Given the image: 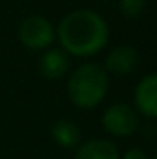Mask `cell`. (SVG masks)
Here are the masks:
<instances>
[{
    "label": "cell",
    "mask_w": 157,
    "mask_h": 159,
    "mask_svg": "<svg viewBox=\"0 0 157 159\" xmlns=\"http://www.w3.org/2000/svg\"><path fill=\"white\" fill-rule=\"evenodd\" d=\"M54 37H56L54 26L50 24V20H46L44 17H39V15L26 17L19 26V39L24 46L32 50L48 48L54 43Z\"/></svg>",
    "instance_id": "3957f363"
},
{
    "label": "cell",
    "mask_w": 157,
    "mask_h": 159,
    "mask_svg": "<svg viewBox=\"0 0 157 159\" xmlns=\"http://www.w3.org/2000/svg\"><path fill=\"white\" fill-rule=\"evenodd\" d=\"M102 122H104V128L117 137H128L135 133L139 128V117L133 111V107H129L128 104L109 106L102 117Z\"/></svg>",
    "instance_id": "277c9868"
},
{
    "label": "cell",
    "mask_w": 157,
    "mask_h": 159,
    "mask_svg": "<svg viewBox=\"0 0 157 159\" xmlns=\"http://www.w3.org/2000/svg\"><path fill=\"white\" fill-rule=\"evenodd\" d=\"M135 106L148 119L157 117V76L148 74L135 89Z\"/></svg>",
    "instance_id": "8992f818"
},
{
    "label": "cell",
    "mask_w": 157,
    "mask_h": 159,
    "mask_svg": "<svg viewBox=\"0 0 157 159\" xmlns=\"http://www.w3.org/2000/svg\"><path fill=\"white\" fill-rule=\"evenodd\" d=\"M146 7V0H120V9L126 17L135 19L139 17Z\"/></svg>",
    "instance_id": "30bf717a"
},
{
    "label": "cell",
    "mask_w": 157,
    "mask_h": 159,
    "mask_svg": "<svg viewBox=\"0 0 157 159\" xmlns=\"http://www.w3.org/2000/svg\"><path fill=\"white\" fill-rule=\"evenodd\" d=\"M139 61H141V56H139L137 48H133L129 44H122L109 52V56L105 57L104 69H105V72H111L115 76H128L137 69Z\"/></svg>",
    "instance_id": "5b68a950"
},
{
    "label": "cell",
    "mask_w": 157,
    "mask_h": 159,
    "mask_svg": "<svg viewBox=\"0 0 157 159\" xmlns=\"http://www.w3.org/2000/svg\"><path fill=\"white\" fill-rule=\"evenodd\" d=\"M152 159H157V157H152Z\"/></svg>",
    "instance_id": "7c38bea8"
},
{
    "label": "cell",
    "mask_w": 157,
    "mask_h": 159,
    "mask_svg": "<svg viewBox=\"0 0 157 159\" xmlns=\"http://www.w3.org/2000/svg\"><path fill=\"white\" fill-rule=\"evenodd\" d=\"M70 67V59H69V54L63 52V50H57V48H52L48 50L39 61V70L44 78L48 80H57L61 76L67 74Z\"/></svg>",
    "instance_id": "52a82bcc"
},
{
    "label": "cell",
    "mask_w": 157,
    "mask_h": 159,
    "mask_svg": "<svg viewBox=\"0 0 157 159\" xmlns=\"http://www.w3.org/2000/svg\"><path fill=\"white\" fill-rule=\"evenodd\" d=\"M76 159H118V150L105 139H92L78 148Z\"/></svg>",
    "instance_id": "ba28073f"
},
{
    "label": "cell",
    "mask_w": 157,
    "mask_h": 159,
    "mask_svg": "<svg viewBox=\"0 0 157 159\" xmlns=\"http://www.w3.org/2000/svg\"><path fill=\"white\" fill-rule=\"evenodd\" d=\"M107 85H109V78L102 65L85 63L70 74L67 93L74 106L91 109L104 100L107 93Z\"/></svg>",
    "instance_id": "7a4b0ae2"
},
{
    "label": "cell",
    "mask_w": 157,
    "mask_h": 159,
    "mask_svg": "<svg viewBox=\"0 0 157 159\" xmlns=\"http://www.w3.org/2000/svg\"><path fill=\"white\" fill-rule=\"evenodd\" d=\"M52 137L63 148H74V146H78L79 141H81L79 128L72 120H67V119L57 120L52 126Z\"/></svg>",
    "instance_id": "9c48e42d"
},
{
    "label": "cell",
    "mask_w": 157,
    "mask_h": 159,
    "mask_svg": "<svg viewBox=\"0 0 157 159\" xmlns=\"http://www.w3.org/2000/svg\"><path fill=\"white\" fill-rule=\"evenodd\" d=\"M57 39L70 56H94L109 39L107 22L92 9H76L63 17L57 26Z\"/></svg>",
    "instance_id": "6da1fadb"
},
{
    "label": "cell",
    "mask_w": 157,
    "mask_h": 159,
    "mask_svg": "<svg viewBox=\"0 0 157 159\" xmlns=\"http://www.w3.org/2000/svg\"><path fill=\"white\" fill-rule=\"evenodd\" d=\"M124 159H148V157H146V154H144L142 150H139V148H131L129 152H126Z\"/></svg>",
    "instance_id": "8fae6325"
}]
</instances>
